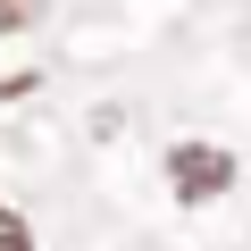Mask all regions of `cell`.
Wrapping results in <instances>:
<instances>
[{
    "instance_id": "cell-1",
    "label": "cell",
    "mask_w": 251,
    "mask_h": 251,
    "mask_svg": "<svg viewBox=\"0 0 251 251\" xmlns=\"http://www.w3.org/2000/svg\"><path fill=\"white\" fill-rule=\"evenodd\" d=\"M168 176H176L193 201H209L218 184H234V159H226V151H193V143H184V151H168Z\"/></svg>"
},
{
    "instance_id": "cell-3",
    "label": "cell",
    "mask_w": 251,
    "mask_h": 251,
    "mask_svg": "<svg viewBox=\"0 0 251 251\" xmlns=\"http://www.w3.org/2000/svg\"><path fill=\"white\" fill-rule=\"evenodd\" d=\"M0 251H34V234H25V218H17V209H0Z\"/></svg>"
},
{
    "instance_id": "cell-2",
    "label": "cell",
    "mask_w": 251,
    "mask_h": 251,
    "mask_svg": "<svg viewBox=\"0 0 251 251\" xmlns=\"http://www.w3.org/2000/svg\"><path fill=\"white\" fill-rule=\"evenodd\" d=\"M34 17H42V0H0V34H25Z\"/></svg>"
}]
</instances>
